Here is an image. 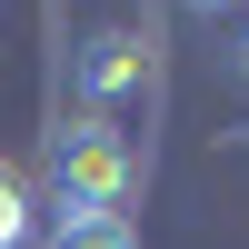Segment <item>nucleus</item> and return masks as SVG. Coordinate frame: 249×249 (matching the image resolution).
<instances>
[{
    "mask_svg": "<svg viewBox=\"0 0 249 249\" xmlns=\"http://www.w3.org/2000/svg\"><path fill=\"white\" fill-rule=\"evenodd\" d=\"M190 10H230V0H190Z\"/></svg>",
    "mask_w": 249,
    "mask_h": 249,
    "instance_id": "6",
    "label": "nucleus"
},
{
    "mask_svg": "<svg viewBox=\"0 0 249 249\" xmlns=\"http://www.w3.org/2000/svg\"><path fill=\"white\" fill-rule=\"evenodd\" d=\"M70 80H80V100H90V120H100L110 100L140 90V40H130V30H90L80 60H70Z\"/></svg>",
    "mask_w": 249,
    "mask_h": 249,
    "instance_id": "2",
    "label": "nucleus"
},
{
    "mask_svg": "<svg viewBox=\"0 0 249 249\" xmlns=\"http://www.w3.org/2000/svg\"><path fill=\"white\" fill-rule=\"evenodd\" d=\"M40 249H140V230H130L120 210H90V219H60Z\"/></svg>",
    "mask_w": 249,
    "mask_h": 249,
    "instance_id": "3",
    "label": "nucleus"
},
{
    "mask_svg": "<svg viewBox=\"0 0 249 249\" xmlns=\"http://www.w3.org/2000/svg\"><path fill=\"white\" fill-rule=\"evenodd\" d=\"M140 179L130 140L110 130V120H70V130H50V199L60 219H90V210H120Z\"/></svg>",
    "mask_w": 249,
    "mask_h": 249,
    "instance_id": "1",
    "label": "nucleus"
},
{
    "mask_svg": "<svg viewBox=\"0 0 249 249\" xmlns=\"http://www.w3.org/2000/svg\"><path fill=\"white\" fill-rule=\"evenodd\" d=\"M239 80H249V30H239Z\"/></svg>",
    "mask_w": 249,
    "mask_h": 249,
    "instance_id": "5",
    "label": "nucleus"
},
{
    "mask_svg": "<svg viewBox=\"0 0 249 249\" xmlns=\"http://www.w3.org/2000/svg\"><path fill=\"white\" fill-rule=\"evenodd\" d=\"M30 239V190H20V170L0 160V249H20Z\"/></svg>",
    "mask_w": 249,
    "mask_h": 249,
    "instance_id": "4",
    "label": "nucleus"
}]
</instances>
